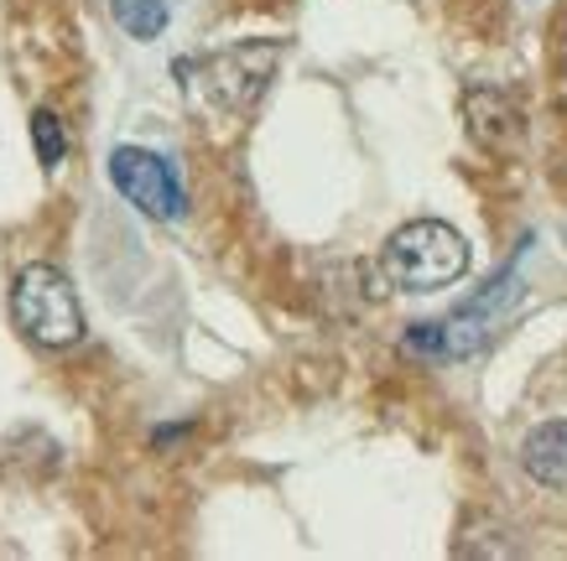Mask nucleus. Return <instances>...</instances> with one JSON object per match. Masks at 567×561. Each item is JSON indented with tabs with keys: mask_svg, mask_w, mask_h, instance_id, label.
Here are the masks:
<instances>
[{
	"mask_svg": "<svg viewBox=\"0 0 567 561\" xmlns=\"http://www.w3.org/2000/svg\"><path fill=\"white\" fill-rule=\"evenodd\" d=\"M276 63H281V42H240V48L204 52V58H183L177 79H183L188 104L208 115H245L271 89Z\"/></svg>",
	"mask_w": 567,
	"mask_h": 561,
	"instance_id": "f257e3e1",
	"label": "nucleus"
},
{
	"mask_svg": "<svg viewBox=\"0 0 567 561\" xmlns=\"http://www.w3.org/2000/svg\"><path fill=\"white\" fill-rule=\"evenodd\" d=\"M391 287L401 291H443L453 281H464L468 271V239L443 219H416L401 224L385 239V256H380Z\"/></svg>",
	"mask_w": 567,
	"mask_h": 561,
	"instance_id": "f03ea898",
	"label": "nucleus"
},
{
	"mask_svg": "<svg viewBox=\"0 0 567 561\" xmlns=\"http://www.w3.org/2000/svg\"><path fill=\"white\" fill-rule=\"evenodd\" d=\"M11 318L42 349H73L84 339V302L58 266H27L11 287Z\"/></svg>",
	"mask_w": 567,
	"mask_h": 561,
	"instance_id": "7ed1b4c3",
	"label": "nucleus"
},
{
	"mask_svg": "<svg viewBox=\"0 0 567 561\" xmlns=\"http://www.w3.org/2000/svg\"><path fill=\"white\" fill-rule=\"evenodd\" d=\"M110 183L121 187L125 204H136L146 219H183L188 208V193H183V177L173 172L167 156L146 152V146H115L110 152Z\"/></svg>",
	"mask_w": 567,
	"mask_h": 561,
	"instance_id": "20e7f679",
	"label": "nucleus"
},
{
	"mask_svg": "<svg viewBox=\"0 0 567 561\" xmlns=\"http://www.w3.org/2000/svg\"><path fill=\"white\" fill-rule=\"evenodd\" d=\"M464 110H468V131H474L484 152H511L520 141V110L495 89H474Z\"/></svg>",
	"mask_w": 567,
	"mask_h": 561,
	"instance_id": "39448f33",
	"label": "nucleus"
},
{
	"mask_svg": "<svg viewBox=\"0 0 567 561\" xmlns=\"http://www.w3.org/2000/svg\"><path fill=\"white\" fill-rule=\"evenodd\" d=\"M520 468L542 489H567V422H542L520 443Z\"/></svg>",
	"mask_w": 567,
	"mask_h": 561,
	"instance_id": "423d86ee",
	"label": "nucleus"
},
{
	"mask_svg": "<svg viewBox=\"0 0 567 561\" xmlns=\"http://www.w3.org/2000/svg\"><path fill=\"white\" fill-rule=\"evenodd\" d=\"M115 6V21L136 42H152V37L167 32V0H110Z\"/></svg>",
	"mask_w": 567,
	"mask_h": 561,
	"instance_id": "0eeeda50",
	"label": "nucleus"
},
{
	"mask_svg": "<svg viewBox=\"0 0 567 561\" xmlns=\"http://www.w3.org/2000/svg\"><path fill=\"white\" fill-rule=\"evenodd\" d=\"M32 146H37V156H42V167H58V162H63V152H69V136H63L58 115L37 110V115H32Z\"/></svg>",
	"mask_w": 567,
	"mask_h": 561,
	"instance_id": "6e6552de",
	"label": "nucleus"
}]
</instances>
